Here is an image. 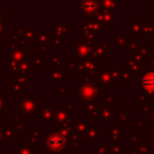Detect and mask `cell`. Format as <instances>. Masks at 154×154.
I'll return each mask as SVG.
<instances>
[{
  "instance_id": "6da1fadb",
  "label": "cell",
  "mask_w": 154,
  "mask_h": 154,
  "mask_svg": "<svg viewBox=\"0 0 154 154\" xmlns=\"http://www.w3.org/2000/svg\"><path fill=\"white\" fill-rule=\"evenodd\" d=\"M79 89V97H78V102L83 103V102H91L94 99H97L100 95V89L99 85L95 84H90L87 82H81L78 83Z\"/></svg>"
},
{
  "instance_id": "7a4b0ae2",
  "label": "cell",
  "mask_w": 154,
  "mask_h": 154,
  "mask_svg": "<svg viewBox=\"0 0 154 154\" xmlns=\"http://www.w3.org/2000/svg\"><path fill=\"white\" fill-rule=\"evenodd\" d=\"M47 147L53 152H60L65 147V138L60 134H51L47 138Z\"/></svg>"
},
{
  "instance_id": "3957f363",
  "label": "cell",
  "mask_w": 154,
  "mask_h": 154,
  "mask_svg": "<svg viewBox=\"0 0 154 154\" xmlns=\"http://www.w3.org/2000/svg\"><path fill=\"white\" fill-rule=\"evenodd\" d=\"M141 87L146 90L148 95L154 93V71H149L142 76Z\"/></svg>"
},
{
  "instance_id": "277c9868",
  "label": "cell",
  "mask_w": 154,
  "mask_h": 154,
  "mask_svg": "<svg viewBox=\"0 0 154 154\" xmlns=\"http://www.w3.org/2000/svg\"><path fill=\"white\" fill-rule=\"evenodd\" d=\"M79 8L85 16H94L100 11V5L96 1H82L79 4Z\"/></svg>"
},
{
  "instance_id": "5b68a950",
  "label": "cell",
  "mask_w": 154,
  "mask_h": 154,
  "mask_svg": "<svg viewBox=\"0 0 154 154\" xmlns=\"http://www.w3.org/2000/svg\"><path fill=\"white\" fill-rule=\"evenodd\" d=\"M75 53L82 59V60H87L90 58L91 54V46L84 45L83 40H79L78 43L75 46Z\"/></svg>"
},
{
  "instance_id": "8992f818",
  "label": "cell",
  "mask_w": 154,
  "mask_h": 154,
  "mask_svg": "<svg viewBox=\"0 0 154 154\" xmlns=\"http://www.w3.org/2000/svg\"><path fill=\"white\" fill-rule=\"evenodd\" d=\"M128 67L130 69V71L132 73H135V76H143V65L142 61H135L131 59H128Z\"/></svg>"
},
{
  "instance_id": "52a82bcc",
  "label": "cell",
  "mask_w": 154,
  "mask_h": 154,
  "mask_svg": "<svg viewBox=\"0 0 154 154\" xmlns=\"http://www.w3.org/2000/svg\"><path fill=\"white\" fill-rule=\"evenodd\" d=\"M90 58H93V59H95V60H103L105 58H106V55H105V51H103V48L101 47V46H91V54H90Z\"/></svg>"
},
{
  "instance_id": "ba28073f",
  "label": "cell",
  "mask_w": 154,
  "mask_h": 154,
  "mask_svg": "<svg viewBox=\"0 0 154 154\" xmlns=\"http://www.w3.org/2000/svg\"><path fill=\"white\" fill-rule=\"evenodd\" d=\"M84 28L87 29L85 31H89V32H93V34H95V31H97L99 29H100V24L94 19V18H90L87 23H85V25H84Z\"/></svg>"
},
{
  "instance_id": "9c48e42d",
  "label": "cell",
  "mask_w": 154,
  "mask_h": 154,
  "mask_svg": "<svg viewBox=\"0 0 154 154\" xmlns=\"http://www.w3.org/2000/svg\"><path fill=\"white\" fill-rule=\"evenodd\" d=\"M73 126H75L76 134H79V135H84L87 129H88V124L85 122H82V120L73 122Z\"/></svg>"
},
{
  "instance_id": "30bf717a",
  "label": "cell",
  "mask_w": 154,
  "mask_h": 154,
  "mask_svg": "<svg viewBox=\"0 0 154 154\" xmlns=\"http://www.w3.org/2000/svg\"><path fill=\"white\" fill-rule=\"evenodd\" d=\"M99 5L102 7L101 11H108V12H112L113 10L117 8V4H116L114 1H109V0H103V1H101Z\"/></svg>"
},
{
  "instance_id": "8fae6325",
  "label": "cell",
  "mask_w": 154,
  "mask_h": 154,
  "mask_svg": "<svg viewBox=\"0 0 154 154\" xmlns=\"http://www.w3.org/2000/svg\"><path fill=\"white\" fill-rule=\"evenodd\" d=\"M142 31H143L144 37H148V38L154 37V23L144 24V25L142 26Z\"/></svg>"
},
{
  "instance_id": "7c38bea8",
  "label": "cell",
  "mask_w": 154,
  "mask_h": 154,
  "mask_svg": "<svg viewBox=\"0 0 154 154\" xmlns=\"http://www.w3.org/2000/svg\"><path fill=\"white\" fill-rule=\"evenodd\" d=\"M99 108H100V113H101V118L102 119H111L112 111H111L109 106H107V105H99Z\"/></svg>"
},
{
  "instance_id": "4fadbf2b",
  "label": "cell",
  "mask_w": 154,
  "mask_h": 154,
  "mask_svg": "<svg viewBox=\"0 0 154 154\" xmlns=\"http://www.w3.org/2000/svg\"><path fill=\"white\" fill-rule=\"evenodd\" d=\"M89 140H95L96 137H99L100 135V128L99 126H94V128H89L87 129L85 134H84Z\"/></svg>"
},
{
  "instance_id": "5bb4252c",
  "label": "cell",
  "mask_w": 154,
  "mask_h": 154,
  "mask_svg": "<svg viewBox=\"0 0 154 154\" xmlns=\"http://www.w3.org/2000/svg\"><path fill=\"white\" fill-rule=\"evenodd\" d=\"M111 140L113 143H120L122 141V136H120V131H119V128H116V126H112L111 128Z\"/></svg>"
},
{
  "instance_id": "9a60e30c",
  "label": "cell",
  "mask_w": 154,
  "mask_h": 154,
  "mask_svg": "<svg viewBox=\"0 0 154 154\" xmlns=\"http://www.w3.org/2000/svg\"><path fill=\"white\" fill-rule=\"evenodd\" d=\"M120 78H122V81H126V82H131L132 81V72L130 71V69L128 66H123L122 67Z\"/></svg>"
},
{
  "instance_id": "2e32d148",
  "label": "cell",
  "mask_w": 154,
  "mask_h": 154,
  "mask_svg": "<svg viewBox=\"0 0 154 154\" xmlns=\"http://www.w3.org/2000/svg\"><path fill=\"white\" fill-rule=\"evenodd\" d=\"M112 77H111V73L109 72H101L100 76H99V82L102 84V85H109L112 83Z\"/></svg>"
},
{
  "instance_id": "e0dca14e",
  "label": "cell",
  "mask_w": 154,
  "mask_h": 154,
  "mask_svg": "<svg viewBox=\"0 0 154 154\" xmlns=\"http://www.w3.org/2000/svg\"><path fill=\"white\" fill-rule=\"evenodd\" d=\"M128 42V36L125 32H122V34H118L117 35V48H124L125 45Z\"/></svg>"
},
{
  "instance_id": "ac0fdd59",
  "label": "cell",
  "mask_w": 154,
  "mask_h": 154,
  "mask_svg": "<svg viewBox=\"0 0 154 154\" xmlns=\"http://www.w3.org/2000/svg\"><path fill=\"white\" fill-rule=\"evenodd\" d=\"M114 114H118V118H119V120L122 122V125L123 126H125L126 124H128V112H126V109H117V111H114L113 112Z\"/></svg>"
},
{
  "instance_id": "d6986e66",
  "label": "cell",
  "mask_w": 154,
  "mask_h": 154,
  "mask_svg": "<svg viewBox=\"0 0 154 154\" xmlns=\"http://www.w3.org/2000/svg\"><path fill=\"white\" fill-rule=\"evenodd\" d=\"M136 49H137V52L141 54V57H142L143 59H146V58L148 57V53H149V45H148V43H146V45H138Z\"/></svg>"
},
{
  "instance_id": "ffe728a7",
  "label": "cell",
  "mask_w": 154,
  "mask_h": 154,
  "mask_svg": "<svg viewBox=\"0 0 154 154\" xmlns=\"http://www.w3.org/2000/svg\"><path fill=\"white\" fill-rule=\"evenodd\" d=\"M141 29H142V25H141L140 23H134V22H131V23L128 24V31H129V32L137 34Z\"/></svg>"
},
{
  "instance_id": "44dd1931",
  "label": "cell",
  "mask_w": 154,
  "mask_h": 154,
  "mask_svg": "<svg viewBox=\"0 0 154 154\" xmlns=\"http://www.w3.org/2000/svg\"><path fill=\"white\" fill-rule=\"evenodd\" d=\"M105 100H106V102L108 105H114L117 102V95L114 93H108V94H106Z\"/></svg>"
},
{
  "instance_id": "7402d4cb",
  "label": "cell",
  "mask_w": 154,
  "mask_h": 154,
  "mask_svg": "<svg viewBox=\"0 0 154 154\" xmlns=\"http://www.w3.org/2000/svg\"><path fill=\"white\" fill-rule=\"evenodd\" d=\"M84 41L87 42L85 45L93 46V42H94V34H93V32H89V31H85V34H84Z\"/></svg>"
},
{
  "instance_id": "603a6c76",
  "label": "cell",
  "mask_w": 154,
  "mask_h": 154,
  "mask_svg": "<svg viewBox=\"0 0 154 154\" xmlns=\"http://www.w3.org/2000/svg\"><path fill=\"white\" fill-rule=\"evenodd\" d=\"M111 77L112 79H116L117 82H122V78H120V73L117 71V67L116 66H111Z\"/></svg>"
},
{
  "instance_id": "cb8c5ba5",
  "label": "cell",
  "mask_w": 154,
  "mask_h": 154,
  "mask_svg": "<svg viewBox=\"0 0 154 154\" xmlns=\"http://www.w3.org/2000/svg\"><path fill=\"white\" fill-rule=\"evenodd\" d=\"M138 100L141 101V105H147L148 103V100H149V95L146 91L140 93L138 94Z\"/></svg>"
},
{
  "instance_id": "d4e9b609",
  "label": "cell",
  "mask_w": 154,
  "mask_h": 154,
  "mask_svg": "<svg viewBox=\"0 0 154 154\" xmlns=\"http://www.w3.org/2000/svg\"><path fill=\"white\" fill-rule=\"evenodd\" d=\"M101 120L102 118H101V113H100V108H97L96 111H94L93 113H90V116H89V120Z\"/></svg>"
},
{
  "instance_id": "484cf974",
  "label": "cell",
  "mask_w": 154,
  "mask_h": 154,
  "mask_svg": "<svg viewBox=\"0 0 154 154\" xmlns=\"http://www.w3.org/2000/svg\"><path fill=\"white\" fill-rule=\"evenodd\" d=\"M108 152H109V149L103 144H100L99 147L95 148V154H106Z\"/></svg>"
},
{
  "instance_id": "4316f807",
  "label": "cell",
  "mask_w": 154,
  "mask_h": 154,
  "mask_svg": "<svg viewBox=\"0 0 154 154\" xmlns=\"http://www.w3.org/2000/svg\"><path fill=\"white\" fill-rule=\"evenodd\" d=\"M99 108V105H95L94 102H88L87 105H85V109L88 111V112H90V113H93L94 111H96Z\"/></svg>"
},
{
  "instance_id": "83f0119b",
  "label": "cell",
  "mask_w": 154,
  "mask_h": 154,
  "mask_svg": "<svg viewBox=\"0 0 154 154\" xmlns=\"http://www.w3.org/2000/svg\"><path fill=\"white\" fill-rule=\"evenodd\" d=\"M137 150H138V153L141 152V153H146V154H147V153L149 152V144H148V143H142V144L138 146Z\"/></svg>"
},
{
  "instance_id": "f1b7e54d",
  "label": "cell",
  "mask_w": 154,
  "mask_h": 154,
  "mask_svg": "<svg viewBox=\"0 0 154 154\" xmlns=\"http://www.w3.org/2000/svg\"><path fill=\"white\" fill-rule=\"evenodd\" d=\"M138 108L142 109V111H144L148 114H150V112H152V105H149V103H147V105H140Z\"/></svg>"
},
{
  "instance_id": "f546056e",
  "label": "cell",
  "mask_w": 154,
  "mask_h": 154,
  "mask_svg": "<svg viewBox=\"0 0 154 154\" xmlns=\"http://www.w3.org/2000/svg\"><path fill=\"white\" fill-rule=\"evenodd\" d=\"M109 152H112L113 154L114 153H120L122 152V146L120 144H112L111 148H109Z\"/></svg>"
},
{
  "instance_id": "4dcf8cb0",
  "label": "cell",
  "mask_w": 154,
  "mask_h": 154,
  "mask_svg": "<svg viewBox=\"0 0 154 154\" xmlns=\"http://www.w3.org/2000/svg\"><path fill=\"white\" fill-rule=\"evenodd\" d=\"M132 124H134V126H136V128H137V130H138V131H143V130H144L142 120H134V122H132Z\"/></svg>"
},
{
  "instance_id": "1f68e13d",
  "label": "cell",
  "mask_w": 154,
  "mask_h": 154,
  "mask_svg": "<svg viewBox=\"0 0 154 154\" xmlns=\"http://www.w3.org/2000/svg\"><path fill=\"white\" fill-rule=\"evenodd\" d=\"M137 140H138V132L137 131L132 132V135L130 137H128V141L129 142H137Z\"/></svg>"
},
{
  "instance_id": "d6a6232c",
  "label": "cell",
  "mask_w": 154,
  "mask_h": 154,
  "mask_svg": "<svg viewBox=\"0 0 154 154\" xmlns=\"http://www.w3.org/2000/svg\"><path fill=\"white\" fill-rule=\"evenodd\" d=\"M67 64H69V70H71V71L77 70V61H75V60H70Z\"/></svg>"
},
{
  "instance_id": "836d02e7",
  "label": "cell",
  "mask_w": 154,
  "mask_h": 154,
  "mask_svg": "<svg viewBox=\"0 0 154 154\" xmlns=\"http://www.w3.org/2000/svg\"><path fill=\"white\" fill-rule=\"evenodd\" d=\"M128 153H129V154H138V150H137V148L129 147V148H128Z\"/></svg>"
},
{
  "instance_id": "e575fe53",
  "label": "cell",
  "mask_w": 154,
  "mask_h": 154,
  "mask_svg": "<svg viewBox=\"0 0 154 154\" xmlns=\"http://www.w3.org/2000/svg\"><path fill=\"white\" fill-rule=\"evenodd\" d=\"M146 59L150 61V69L153 70V69H154V57H149V55H148V57H147Z\"/></svg>"
},
{
  "instance_id": "d590c367",
  "label": "cell",
  "mask_w": 154,
  "mask_h": 154,
  "mask_svg": "<svg viewBox=\"0 0 154 154\" xmlns=\"http://www.w3.org/2000/svg\"><path fill=\"white\" fill-rule=\"evenodd\" d=\"M64 106V109L66 111V112H69V114H71L72 113V108H71V105H63Z\"/></svg>"
},
{
  "instance_id": "8d00e7d4",
  "label": "cell",
  "mask_w": 154,
  "mask_h": 154,
  "mask_svg": "<svg viewBox=\"0 0 154 154\" xmlns=\"http://www.w3.org/2000/svg\"><path fill=\"white\" fill-rule=\"evenodd\" d=\"M57 118H58L59 120H65V119H66V116H64V113L59 112V113H57Z\"/></svg>"
},
{
  "instance_id": "74e56055",
  "label": "cell",
  "mask_w": 154,
  "mask_h": 154,
  "mask_svg": "<svg viewBox=\"0 0 154 154\" xmlns=\"http://www.w3.org/2000/svg\"><path fill=\"white\" fill-rule=\"evenodd\" d=\"M59 91L63 94V97H66V91H65V89H64V88H60V89H59Z\"/></svg>"
},
{
  "instance_id": "f35d334b",
  "label": "cell",
  "mask_w": 154,
  "mask_h": 154,
  "mask_svg": "<svg viewBox=\"0 0 154 154\" xmlns=\"http://www.w3.org/2000/svg\"><path fill=\"white\" fill-rule=\"evenodd\" d=\"M149 120L154 124V111H152V112H150V118H149Z\"/></svg>"
},
{
  "instance_id": "ab89813d",
  "label": "cell",
  "mask_w": 154,
  "mask_h": 154,
  "mask_svg": "<svg viewBox=\"0 0 154 154\" xmlns=\"http://www.w3.org/2000/svg\"><path fill=\"white\" fill-rule=\"evenodd\" d=\"M101 47H102V48H103V49H105V48H106V47H107V48H111V43H103V45H102V46H101Z\"/></svg>"
},
{
  "instance_id": "60d3db41",
  "label": "cell",
  "mask_w": 154,
  "mask_h": 154,
  "mask_svg": "<svg viewBox=\"0 0 154 154\" xmlns=\"http://www.w3.org/2000/svg\"><path fill=\"white\" fill-rule=\"evenodd\" d=\"M53 61H55V63H59V57L57 58V57H53Z\"/></svg>"
},
{
  "instance_id": "b9f144b4",
  "label": "cell",
  "mask_w": 154,
  "mask_h": 154,
  "mask_svg": "<svg viewBox=\"0 0 154 154\" xmlns=\"http://www.w3.org/2000/svg\"><path fill=\"white\" fill-rule=\"evenodd\" d=\"M150 140H152V142L154 143V132H152V135H150Z\"/></svg>"
}]
</instances>
